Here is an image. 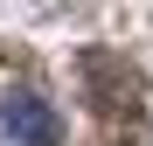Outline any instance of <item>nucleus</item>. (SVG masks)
I'll return each instance as SVG.
<instances>
[{"instance_id": "1", "label": "nucleus", "mask_w": 153, "mask_h": 146, "mask_svg": "<svg viewBox=\"0 0 153 146\" xmlns=\"http://www.w3.org/2000/svg\"><path fill=\"white\" fill-rule=\"evenodd\" d=\"M0 146H63V125L49 111V97H35V90L0 97Z\"/></svg>"}, {"instance_id": "2", "label": "nucleus", "mask_w": 153, "mask_h": 146, "mask_svg": "<svg viewBox=\"0 0 153 146\" xmlns=\"http://www.w3.org/2000/svg\"><path fill=\"white\" fill-rule=\"evenodd\" d=\"M28 7H35V14H56V0H28Z\"/></svg>"}]
</instances>
